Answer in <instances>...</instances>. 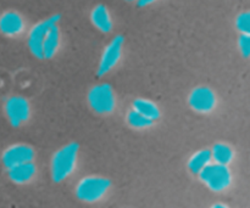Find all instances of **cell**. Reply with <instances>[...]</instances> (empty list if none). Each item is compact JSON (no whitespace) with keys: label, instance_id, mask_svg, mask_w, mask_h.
<instances>
[{"label":"cell","instance_id":"obj_1","mask_svg":"<svg viewBox=\"0 0 250 208\" xmlns=\"http://www.w3.org/2000/svg\"><path fill=\"white\" fill-rule=\"evenodd\" d=\"M78 150V144L71 143L54 155L51 161V178L54 182L60 183L72 174L77 163Z\"/></svg>","mask_w":250,"mask_h":208},{"label":"cell","instance_id":"obj_2","mask_svg":"<svg viewBox=\"0 0 250 208\" xmlns=\"http://www.w3.org/2000/svg\"><path fill=\"white\" fill-rule=\"evenodd\" d=\"M200 180L212 191H224L231 185L232 174L229 168L226 165H209L199 173Z\"/></svg>","mask_w":250,"mask_h":208},{"label":"cell","instance_id":"obj_3","mask_svg":"<svg viewBox=\"0 0 250 208\" xmlns=\"http://www.w3.org/2000/svg\"><path fill=\"white\" fill-rule=\"evenodd\" d=\"M109 179L100 177L83 178L76 188V196L84 202H97L102 200L110 189Z\"/></svg>","mask_w":250,"mask_h":208},{"label":"cell","instance_id":"obj_4","mask_svg":"<svg viewBox=\"0 0 250 208\" xmlns=\"http://www.w3.org/2000/svg\"><path fill=\"white\" fill-rule=\"evenodd\" d=\"M88 101L95 112L102 114L111 113L115 109V95L109 84H100L92 88L88 94Z\"/></svg>","mask_w":250,"mask_h":208},{"label":"cell","instance_id":"obj_5","mask_svg":"<svg viewBox=\"0 0 250 208\" xmlns=\"http://www.w3.org/2000/svg\"><path fill=\"white\" fill-rule=\"evenodd\" d=\"M60 19V15H53V16H50L49 19L39 22L38 24H36V26L31 29L28 36V48L36 57L43 58L42 46H43L44 38H45L46 33H48V31L50 29V27L58 23Z\"/></svg>","mask_w":250,"mask_h":208},{"label":"cell","instance_id":"obj_6","mask_svg":"<svg viewBox=\"0 0 250 208\" xmlns=\"http://www.w3.org/2000/svg\"><path fill=\"white\" fill-rule=\"evenodd\" d=\"M124 37L116 36L109 45L105 48L104 53H103L102 58H100L99 67H98V76L103 77L106 73H109L115 66L119 63L120 58L122 55V46H124Z\"/></svg>","mask_w":250,"mask_h":208},{"label":"cell","instance_id":"obj_7","mask_svg":"<svg viewBox=\"0 0 250 208\" xmlns=\"http://www.w3.org/2000/svg\"><path fill=\"white\" fill-rule=\"evenodd\" d=\"M5 112L10 123L14 127H20L22 123L28 121L31 110L26 99L21 96H14L6 101Z\"/></svg>","mask_w":250,"mask_h":208},{"label":"cell","instance_id":"obj_8","mask_svg":"<svg viewBox=\"0 0 250 208\" xmlns=\"http://www.w3.org/2000/svg\"><path fill=\"white\" fill-rule=\"evenodd\" d=\"M189 105L194 111L208 113V112H211L216 106V96L209 88H197L189 95Z\"/></svg>","mask_w":250,"mask_h":208},{"label":"cell","instance_id":"obj_9","mask_svg":"<svg viewBox=\"0 0 250 208\" xmlns=\"http://www.w3.org/2000/svg\"><path fill=\"white\" fill-rule=\"evenodd\" d=\"M34 157V151L28 145H14L7 149L2 155V163L6 168L21 165V163L32 162Z\"/></svg>","mask_w":250,"mask_h":208},{"label":"cell","instance_id":"obj_10","mask_svg":"<svg viewBox=\"0 0 250 208\" xmlns=\"http://www.w3.org/2000/svg\"><path fill=\"white\" fill-rule=\"evenodd\" d=\"M24 22L17 12H5L0 16V32L5 36L15 37L22 33Z\"/></svg>","mask_w":250,"mask_h":208},{"label":"cell","instance_id":"obj_11","mask_svg":"<svg viewBox=\"0 0 250 208\" xmlns=\"http://www.w3.org/2000/svg\"><path fill=\"white\" fill-rule=\"evenodd\" d=\"M7 174H9V178L14 183L24 184V183H28L34 177V174H36V166L32 162L21 163V165L7 168Z\"/></svg>","mask_w":250,"mask_h":208},{"label":"cell","instance_id":"obj_12","mask_svg":"<svg viewBox=\"0 0 250 208\" xmlns=\"http://www.w3.org/2000/svg\"><path fill=\"white\" fill-rule=\"evenodd\" d=\"M59 46H60V29H59L58 23H56L50 27L45 38H44L43 46H42L43 58L54 57Z\"/></svg>","mask_w":250,"mask_h":208},{"label":"cell","instance_id":"obj_13","mask_svg":"<svg viewBox=\"0 0 250 208\" xmlns=\"http://www.w3.org/2000/svg\"><path fill=\"white\" fill-rule=\"evenodd\" d=\"M90 17H92L93 24L103 33H107L112 29L111 16L107 11L106 6H104V5H98L97 7H94Z\"/></svg>","mask_w":250,"mask_h":208},{"label":"cell","instance_id":"obj_14","mask_svg":"<svg viewBox=\"0 0 250 208\" xmlns=\"http://www.w3.org/2000/svg\"><path fill=\"white\" fill-rule=\"evenodd\" d=\"M211 152L210 150H200L195 152L188 161V168L194 174H199L210 162H211Z\"/></svg>","mask_w":250,"mask_h":208},{"label":"cell","instance_id":"obj_15","mask_svg":"<svg viewBox=\"0 0 250 208\" xmlns=\"http://www.w3.org/2000/svg\"><path fill=\"white\" fill-rule=\"evenodd\" d=\"M210 152H211V158L215 161V163L229 166L233 160V150L227 144H215Z\"/></svg>","mask_w":250,"mask_h":208},{"label":"cell","instance_id":"obj_16","mask_svg":"<svg viewBox=\"0 0 250 208\" xmlns=\"http://www.w3.org/2000/svg\"><path fill=\"white\" fill-rule=\"evenodd\" d=\"M133 110L138 111L143 116L148 117L151 121H156L160 118V110L154 102L146 99H137L133 102Z\"/></svg>","mask_w":250,"mask_h":208},{"label":"cell","instance_id":"obj_17","mask_svg":"<svg viewBox=\"0 0 250 208\" xmlns=\"http://www.w3.org/2000/svg\"><path fill=\"white\" fill-rule=\"evenodd\" d=\"M127 121H128L129 126L137 129L149 128V127L153 126V122H154L151 121V119H149L148 117L139 113V112L136 111V110H132V111L128 112V114H127Z\"/></svg>","mask_w":250,"mask_h":208},{"label":"cell","instance_id":"obj_18","mask_svg":"<svg viewBox=\"0 0 250 208\" xmlns=\"http://www.w3.org/2000/svg\"><path fill=\"white\" fill-rule=\"evenodd\" d=\"M236 26L242 34H249L250 32V16L249 12H243L238 15L236 21Z\"/></svg>","mask_w":250,"mask_h":208},{"label":"cell","instance_id":"obj_19","mask_svg":"<svg viewBox=\"0 0 250 208\" xmlns=\"http://www.w3.org/2000/svg\"><path fill=\"white\" fill-rule=\"evenodd\" d=\"M238 45H239V49H241V53L243 54L246 57H249V55H250V38H249V34H242V36L239 37Z\"/></svg>","mask_w":250,"mask_h":208},{"label":"cell","instance_id":"obj_20","mask_svg":"<svg viewBox=\"0 0 250 208\" xmlns=\"http://www.w3.org/2000/svg\"><path fill=\"white\" fill-rule=\"evenodd\" d=\"M138 1L139 6H146V5H150L153 2H155L156 0H137Z\"/></svg>","mask_w":250,"mask_h":208},{"label":"cell","instance_id":"obj_21","mask_svg":"<svg viewBox=\"0 0 250 208\" xmlns=\"http://www.w3.org/2000/svg\"><path fill=\"white\" fill-rule=\"evenodd\" d=\"M128 1H134V0H128Z\"/></svg>","mask_w":250,"mask_h":208}]
</instances>
